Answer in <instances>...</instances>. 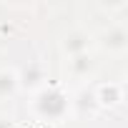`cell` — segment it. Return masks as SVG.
<instances>
[{"label": "cell", "instance_id": "6da1fadb", "mask_svg": "<svg viewBox=\"0 0 128 128\" xmlns=\"http://www.w3.org/2000/svg\"><path fill=\"white\" fill-rule=\"evenodd\" d=\"M13 88H15V76L0 70V98H3V96H10Z\"/></svg>", "mask_w": 128, "mask_h": 128}]
</instances>
